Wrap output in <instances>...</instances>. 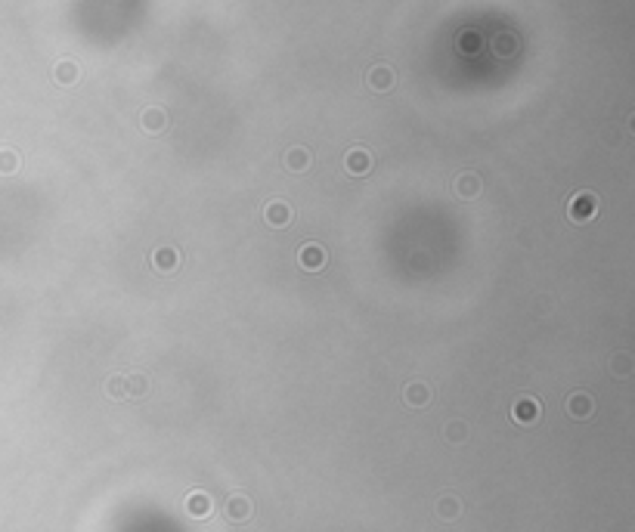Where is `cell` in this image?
Segmentation results:
<instances>
[{
	"label": "cell",
	"instance_id": "obj_1",
	"mask_svg": "<svg viewBox=\"0 0 635 532\" xmlns=\"http://www.w3.org/2000/svg\"><path fill=\"white\" fill-rule=\"evenodd\" d=\"M595 214H598V195L589 192V189H586V192H577L574 198L567 201V217H570L574 223H579V226H583V223H592V220H595Z\"/></svg>",
	"mask_w": 635,
	"mask_h": 532
},
{
	"label": "cell",
	"instance_id": "obj_2",
	"mask_svg": "<svg viewBox=\"0 0 635 532\" xmlns=\"http://www.w3.org/2000/svg\"><path fill=\"white\" fill-rule=\"evenodd\" d=\"M543 418V405H539L536 396H517L514 405H512V421H517V424L530 427L536 424V421Z\"/></svg>",
	"mask_w": 635,
	"mask_h": 532
},
{
	"label": "cell",
	"instance_id": "obj_3",
	"mask_svg": "<svg viewBox=\"0 0 635 532\" xmlns=\"http://www.w3.org/2000/svg\"><path fill=\"white\" fill-rule=\"evenodd\" d=\"M297 263L307 272H323L326 270V248L319 245V241H304V245L297 248Z\"/></svg>",
	"mask_w": 635,
	"mask_h": 532
},
{
	"label": "cell",
	"instance_id": "obj_4",
	"mask_svg": "<svg viewBox=\"0 0 635 532\" xmlns=\"http://www.w3.org/2000/svg\"><path fill=\"white\" fill-rule=\"evenodd\" d=\"M564 409H567V414L574 421H589L595 414V399H592V393H586V390H574V393L567 396V403H564Z\"/></svg>",
	"mask_w": 635,
	"mask_h": 532
},
{
	"label": "cell",
	"instance_id": "obj_5",
	"mask_svg": "<svg viewBox=\"0 0 635 532\" xmlns=\"http://www.w3.org/2000/svg\"><path fill=\"white\" fill-rule=\"evenodd\" d=\"M264 220H266V226H273V229H285L288 223L295 220V210H292V205L288 201H266L264 205Z\"/></svg>",
	"mask_w": 635,
	"mask_h": 532
},
{
	"label": "cell",
	"instance_id": "obj_6",
	"mask_svg": "<svg viewBox=\"0 0 635 532\" xmlns=\"http://www.w3.org/2000/svg\"><path fill=\"white\" fill-rule=\"evenodd\" d=\"M183 507H186V514H190V517H195V520H205V517H211V511H214V502H211V495H208V492L195 489V492H190V495H186Z\"/></svg>",
	"mask_w": 635,
	"mask_h": 532
},
{
	"label": "cell",
	"instance_id": "obj_7",
	"mask_svg": "<svg viewBox=\"0 0 635 532\" xmlns=\"http://www.w3.org/2000/svg\"><path fill=\"white\" fill-rule=\"evenodd\" d=\"M152 266L159 272H164V276H171V272L180 270V251L174 245H161L152 251Z\"/></svg>",
	"mask_w": 635,
	"mask_h": 532
},
{
	"label": "cell",
	"instance_id": "obj_8",
	"mask_svg": "<svg viewBox=\"0 0 635 532\" xmlns=\"http://www.w3.org/2000/svg\"><path fill=\"white\" fill-rule=\"evenodd\" d=\"M252 514H254V505H252V498L248 495H230V502H226V520H233V523H248L252 520Z\"/></svg>",
	"mask_w": 635,
	"mask_h": 532
},
{
	"label": "cell",
	"instance_id": "obj_9",
	"mask_svg": "<svg viewBox=\"0 0 635 532\" xmlns=\"http://www.w3.org/2000/svg\"><path fill=\"white\" fill-rule=\"evenodd\" d=\"M344 167H347V174H354V177H366L372 170V155L359 146L350 148V152L344 155Z\"/></svg>",
	"mask_w": 635,
	"mask_h": 532
},
{
	"label": "cell",
	"instance_id": "obj_10",
	"mask_svg": "<svg viewBox=\"0 0 635 532\" xmlns=\"http://www.w3.org/2000/svg\"><path fill=\"white\" fill-rule=\"evenodd\" d=\"M431 387L428 384H421V381H412V384H406V390H403V399H406V405H412V409H425V405L431 403Z\"/></svg>",
	"mask_w": 635,
	"mask_h": 532
},
{
	"label": "cell",
	"instance_id": "obj_11",
	"mask_svg": "<svg viewBox=\"0 0 635 532\" xmlns=\"http://www.w3.org/2000/svg\"><path fill=\"white\" fill-rule=\"evenodd\" d=\"M608 372L614 374V378H629V374L635 372V359H632V353H626V350L614 353V356L608 359Z\"/></svg>",
	"mask_w": 635,
	"mask_h": 532
},
{
	"label": "cell",
	"instance_id": "obj_12",
	"mask_svg": "<svg viewBox=\"0 0 635 532\" xmlns=\"http://www.w3.org/2000/svg\"><path fill=\"white\" fill-rule=\"evenodd\" d=\"M282 161H285V167L292 170V174H304V170L310 167V152L304 146H292Z\"/></svg>",
	"mask_w": 635,
	"mask_h": 532
},
{
	"label": "cell",
	"instance_id": "obj_13",
	"mask_svg": "<svg viewBox=\"0 0 635 532\" xmlns=\"http://www.w3.org/2000/svg\"><path fill=\"white\" fill-rule=\"evenodd\" d=\"M437 517H440L443 523L459 520V517H462V502H459L456 495H443V498H437Z\"/></svg>",
	"mask_w": 635,
	"mask_h": 532
},
{
	"label": "cell",
	"instance_id": "obj_14",
	"mask_svg": "<svg viewBox=\"0 0 635 532\" xmlns=\"http://www.w3.org/2000/svg\"><path fill=\"white\" fill-rule=\"evenodd\" d=\"M481 189H483V183H481V177H477V174H462L456 179V195H459V198H477Z\"/></svg>",
	"mask_w": 635,
	"mask_h": 532
},
{
	"label": "cell",
	"instance_id": "obj_15",
	"mask_svg": "<svg viewBox=\"0 0 635 532\" xmlns=\"http://www.w3.org/2000/svg\"><path fill=\"white\" fill-rule=\"evenodd\" d=\"M140 124H143L146 133H161L164 127H168V115H164L161 108H146L143 118H140Z\"/></svg>",
	"mask_w": 635,
	"mask_h": 532
},
{
	"label": "cell",
	"instance_id": "obj_16",
	"mask_svg": "<svg viewBox=\"0 0 635 532\" xmlns=\"http://www.w3.org/2000/svg\"><path fill=\"white\" fill-rule=\"evenodd\" d=\"M369 87L372 90H390L394 87V72L388 65H375L369 72Z\"/></svg>",
	"mask_w": 635,
	"mask_h": 532
},
{
	"label": "cell",
	"instance_id": "obj_17",
	"mask_svg": "<svg viewBox=\"0 0 635 532\" xmlns=\"http://www.w3.org/2000/svg\"><path fill=\"white\" fill-rule=\"evenodd\" d=\"M443 440H450L452 445L465 443L468 440V424H465V421H450V424L443 427Z\"/></svg>",
	"mask_w": 635,
	"mask_h": 532
},
{
	"label": "cell",
	"instance_id": "obj_18",
	"mask_svg": "<svg viewBox=\"0 0 635 532\" xmlns=\"http://www.w3.org/2000/svg\"><path fill=\"white\" fill-rule=\"evenodd\" d=\"M106 393L112 399H128V374H115L106 381Z\"/></svg>",
	"mask_w": 635,
	"mask_h": 532
},
{
	"label": "cell",
	"instance_id": "obj_19",
	"mask_svg": "<svg viewBox=\"0 0 635 532\" xmlns=\"http://www.w3.org/2000/svg\"><path fill=\"white\" fill-rule=\"evenodd\" d=\"M146 387H149V381L143 378V374H128V396L130 399L146 396Z\"/></svg>",
	"mask_w": 635,
	"mask_h": 532
},
{
	"label": "cell",
	"instance_id": "obj_20",
	"mask_svg": "<svg viewBox=\"0 0 635 532\" xmlns=\"http://www.w3.org/2000/svg\"><path fill=\"white\" fill-rule=\"evenodd\" d=\"M56 81L59 84H75L78 81V65H75V62H59V65H56Z\"/></svg>",
	"mask_w": 635,
	"mask_h": 532
},
{
	"label": "cell",
	"instance_id": "obj_21",
	"mask_svg": "<svg viewBox=\"0 0 635 532\" xmlns=\"http://www.w3.org/2000/svg\"><path fill=\"white\" fill-rule=\"evenodd\" d=\"M19 170V155L13 148H4L0 152V174H16Z\"/></svg>",
	"mask_w": 635,
	"mask_h": 532
}]
</instances>
